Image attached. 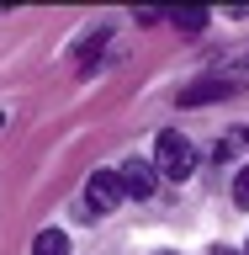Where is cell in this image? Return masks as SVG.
I'll list each match as a JSON object with an SVG mask.
<instances>
[{
	"mask_svg": "<svg viewBox=\"0 0 249 255\" xmlns=\"http://www.w3.org/2000/svg\"><path fill=\"white\" fill-rule=\"evenodd\" d=\"M154 170L159 175H170V181H186L191 170H196V149H191V138H180V133H159L154 143Z\"/></svg>",
	"mask_w": 249,
	"mask_h": 255,
	"instance_id": "1",
	"label": "cell"
},
{
	"mask_svg": "<svg viewBox=\"0 0 249 255\" xmlns=\"http://www.w3.org/2000/svg\"><path fill=\"white\" fill-rule=\"evenodd\" d=\"M117 207H122V181H117V170H95L90 181H85V218H106Z\"/></svg>",
	"mask_w": 249,
	"mask_h": 255,
	"instance_id": "2",
	"label": "cell"
},
{
	"mask_svg": "<svg viewBox=\"0 0 249 255\" xmlns=\"http://www.w3.org/2000/svg\"><path fill=\"white\" fill-rule=\"evenodd\" d=\"M117 181H122V197H154V165L149 159H127L122 170H117Z\"/></svg>",
	"mask_w": 249,
	"mask_h": 255,
	"instance_id": "3",
	"label": "cell"
},
{
	"mask_svg": "<svg viewBox=\"0 0 249 255\" xmlns=\"http://www.w3.org/2000/svg\"><path fill=\"white\" fill-rule=\"evenodd\" d=\"M223 96H234V85L218 80V75H207V80H196V85L180 91V107H207V101H223Z\"/></svg>",
	"mask_w": 249,
	"mask_h": 255,
	"instance_id": "4",
	"label": "cell"
},
{
	"mask_svg": "<svg viewBox=\"0 0 249 255\" xmlns=\"http://www.w3.org/2000/svg\"><path fill=\"white\" fill-rule=\"evenodd\" d=\"M32 255H69V234L64 229H43L32 239Z\"/></svg>",
	"mask_w": 249,
	"mask_h": 255,
	"instance_id": "5",
	"label": "cell"
},
{
	"mask_svg": "<svg viewBox=\"0 0 249 255\" xmlns=\"http://www.w3.org/2000/svg\"><path fill=\"white\" fill-rule=\"evenodd\" d=\"M170 21H175L180 32H186V37H202L212 16H207V11H170Z\"/></svg>",
	"mask_w": 249,
	"mask_h": 255,
	"instance_id": "6",
	"label": "cell"
},
{
	"mask_svg": "<svg viewBox=\"0 0 249 255\" xmlns=\"http://www.w3.org/2000/svg\"><path fill=\"white\" fill-rule=\"evenodd\" d=\"M234 202L249 207V165H239V175H234Z\"/></svg>",
	"mask_w": 249,
	"mask_h": 255,
	"instance_id": "7",
	"label": "cell"
},
{
	"mask_svg": "<svg viewBox=\"0 0 249 255\" xmlns=\"http://www.w3.org/2000/svg\"><path fill=\"white\" fill-rule=\"evenodd\" d=\"M212 255H239V250H228V245H218V250H212Z\"/></svg>",
	"mask_w": 249,
	"mask_h": 255,
	"instance_id": "8",
	"label": "cell"
},
{
	"mask_svg": "<svg viewBox=\"0 0 249 255\" xmlns=\"http://www.w3.org/2000/svg\"><path fill=\"white\" fill-rule=\"evenodd\" d=\"M239 69H249V53H244V59H239Z\"/></svg>",
	"mask_w": 249,
	"mask_h": 255,
	"instance_id": "9",
	"label": "cell"
},
{
	"mask_svg": "<svg viewBox=\"0 0 249 255\" xmlns=\"http://www.w3.org/2000/svg\"><path fill=\"white\" fill-rule=\"evenodd\" d=\"M0 128H5V112H0Z\"/></svg>",
	"mask_w": 249,
	"mask_h": 255,
	"instance_id": "10",
	"label": "cell"
}]
</instances>
